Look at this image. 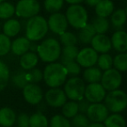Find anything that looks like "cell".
I'll list each match as a JSON object with an SVG mask.
<instances>
[{"mask_svg": "<svg viewBox=\"0 0 127 127\" xmlns=\"http://www.w3.org/2000/svg\"><path fill=\"white\" fill-rule=\"evenodd\" d=\"M67 71L62 63L51 62L44 68L43 78L50 87H58L64 84L67 78Z\"/></svg>", "mask_w": 127, "mask_h": 127, "instance_id": "cell-1", "label": "cell"}, {"mask_svg": "<svg viewBox=\"0 0 127 127\" xmlns=\"http://www.w3.org/2000/svg\"><path fill=\"white\" fill-rule=\"evenodd\" d=\"M48 30L49 29L45 18L36 15L28 18L25 27V37L31 42H37L45 36Z\"/></svg>", "mask_w": 127, "mask_h": 127, "instance_id": "cell-2", "label": "cell"}, {"mask_svg": "<svg viewBox=\"0 0 127 127\" xmlns=\"http://www.w3.org/2000/svg\"><path fill=\"white\" fill-rule=\"evenodd\" d=\"M38 57L44 62H54L60 57L61 46L55 38H48L42 42L37 48Z\"/></svg>", "mask_w": 127, "mask_h": 127, "instance_id": "cell-3", "label": "cell"}, {"mask_svg": "<svg viewBox=\"0 0 127 127\" xmlns=\"http://www.w3.org/2000/svg\"><path fill=\"white\" fill-rule=\"evenodd\" d=\"M105 105L109 112L119 113L125 111L127 106V95L126 92L120 89L109 91L105 96Z\"/></svg>", "mask_w": 127, "mask_h": 127, "instance_id": "cell-4", "label": "cell"}, {"mask_svg": "<svg viewBox=\"0 0 127 127\" xmlns=\"http://www.w3.org/2000/svg\"><path fill=\"white\" fill-rule=\"evenodd\" d=\"M66 20L74 29L79 30L88 24V14L85 8L78 3L71 4L65 13Z\"/></svg>", "mask_w": 127, "mask_h": 127, "instance_id": "cell-5", "label": "cell"}, {"mask_svg": "<svg viewBox=\"0 0 127 127\" xmlns=\"http://www.w3.org/2000/svg\"><path fill=\"white\" fill-rule=\"evenodd\" d=\"M64 84V94L66 97L71 100L78 101L84 99L85 84L84 80L79 77H71L68 80H65Z\"/></svg>", "mask_w": 127, "mask_h": 127, "instance_id": "cell-6", "label": "cell"}, {"mask_svg": "<svg viewBox=\"0 0 127 127\" xmlns=\"http://www.w3.org/2000/svg\"><path fill=\"white\" fill-rule=\"evenodd\" d=\"M40 11V4L37 0H19L15 7V13L22 18H30Z\"/></svg>", "mask_w": 127, "mask_h": 127, "instance_id": "cell-7", "label": "cell"}, {"mask_svg": "<svg viewBox=\"0 0 127 127\" xmlns=\"http://www.w3.org/2000/svg\"><path fill=\"white\" fill-rule=\"evenodd\" d=\"M100 81L105 91L115 90L122 84V75L117 69L111 67L107 70H105V73H102Z\"/></svg>", "mask_w": 127, "mask_h": 127, "instance_id": "cell-8", "label": "cell"}, {"mask_svg": "<svg viewBox=\"0 0 127 127\" xmlns=\"http://www.w3.org/2000/svg\"><path fill=\"white\" fill-rule=\"evenodd\" d=\"M106 91L99 82L95 83H89L85 88L84 98L87 99L90 103H99L103 101Z\"/></svg>", "mask_w": 127, "mask_h": 127, "instance_id": "cell-9", "label": "cell"}, {"mask_svg": "<svg viewBox=\"0 0 127 127\" xmlns=\"http://www.w3.org/2000/svg\"><path fill=\"white\" fill-rule=\"evenodd\" d=\"M85 113L90 121L102 123L109 115V111L105 104H102L101 102L91 103Z\"/></svg>", "mask_w": 127, "mask_h": 127, "instance_id": "cell-10", "label": "cell"}, {"mask_svg": "<svg viewBox=\"0 0 127 127\" xmlns=\"http://www.w3.org/2000/svg\"><path fill=\"white\" fill-rule=\"evenodd\" d=\"M47 24L48 29L57 35H60L63 32L66 31L68 27V22L66 20L65 15L58 12L51 13L47 21Z\"/></svg>", "mask_w": 127, "mask_h": 127, "instance_id": "cell-11", "label": "cell"}, {"mask_svg": "<svg viewBox=\"0 0 127 127\" xmlns=\"http://www.w3.org/2000/svg\"><path fill=\"white\" fill-rule=\"evenodd\" d=\"M98 52L94 50L92 48H84L83 49L78 51L75 61L80 67L86 68L95 65L98 61Z\"/></svg>", "mask_w": 127, "mask_h": 127, "instance_id": "cell-12", "label": "cell"}, {"mask_svg": "<svg viewBox=\"0 0 127 127\" xmlns=\"http://www.w3.org/2000/svg\"><path fill=\"white\" fill-rule=\"evenodd\" d=\"M23 95L26 101L31 105H37L43 99V91L36 83H28L23 88Z\"/></svg>", "mask_w": 127, "mask_h": 127, "instance_id": "cell-13", "label": "cell"}, {"mask_svg": "<svg viewBox=\"0 0 127 127\" xmlns=\"http://www.w3.org/2000/svg\"><path fill=\"white\" fill-rule=\"evenodd\" d=\"M45 101L51 107H62V105L67 101V97L64 90L58 87H51L45 93Z\"/></svg>", "mask_w": 127, "mask_h": 127, "instance_id": "cell-14", "label": "cell"}, {"mask_svg": "<svg viewBox=\"0 0 127 127\" xmlns=\"http://www.w3.org/2000/svg\"><path fill=\"white\" fill-rule=\"evenodd\" d=\"M92 48L98 53H107L112 49V42L105 34H96L92 39Z\"/></svg>", "mask_w": 127, "mask_h": 127, "instance_id": "cell-15", "label": "cell"}, {"mask_svg": "<svg viewBox=\"0 0 127 127\" xmlns=\"http://www.w3.org/2000/svg\"><path fill=\"white\" fill-rule=\"evenodd\" d=\"M112 47L118 52L125 53L127 50V34L126 31L122 30H117L112 35Z\"/></svg>", "mask_w": 127, "mask_h": 127, "instance_id": "cell-16", "label": "cell"}, {"mask_svg": "<svg viewBox=\"0 0 127 127\" xmlns=\"http://www.w3.org/2000/svg\"><path fill=\"white\" fill-rule=\"evenodd\" d=\"M30 47H31V41L28 40L26 37H18L11 42L10 50L14 55L21 56L30 50Z\"/></svg>", "mask_w": 127, "mask_h": 127, "instance_id": "cell-17", "label": "cell"}, {"mask_svg": "<svg viewBox=\"0 0 127 127\" xmlns=\"http://www.w3.org/2000/svg\"><path fill=\"white\" fill-rule=\"evenodd\" d=\"M38 55L35 52L27 51L24 55H21L19 63H20V66L22 67L23 69L30 70V69L33 68L37 66V62H38Z\"/></svg>", "mask_w": 127, "mask_h": 127, "instance_id": "cell-18", "label": "cell"}, {"mask_svg": "<svg viewBox=\"0 0 127 127\" xmlns=\"http://www.w3.org/2000/svg\"><path fill=\"white\" fill-rule=\"evenodd\" d=\"M17 116L11 108L3 107L0 109V126L3 127H11L15 124Z\"/></svg>", "mask_w": 127, "mask_h": 127, "instance_id": "cell-19", "label": "cell"}, {"mask_svg": "<svg viewBox=\"0 0 127 127\" xmlns=\"http://www.w3.org/2000/svg\"><path fill=\"white\" fill-rule=\"evenodd\" d=\"M114 11V4L111 0H100L95 5V12L98 17H108Z\"/></svg>", "mask_w": 127, "mask_h": 127, "instance_id": "cell-20", "label": "cell"}, {"mask_svg": "<svg viewBox=\"0 0 127 127\" xmlns=\"http://www.w3.org/2000/svg\"><path fill=\"white\" fill-rule=\"evenodd\" d=\"M126 21V10L119 9L111 14V23L115 30H122Z\"/></svg>", "mask_w": 127, "mask_h": 127, "instance_id": "cell-21", "label": "cell"}, {"mask_svg": "<svg viewBox=\"0 0 127 127\" xmlns=\"http://www.w3.org/2000/svg\"><path fill=\"white\" fill-rule=\"evenodd\" d=\"M20 30L21 24L16 19H7L3 26V34L8 37H14L19 33Z\"/></svg>", "mask_w": 127, "mask_h": 127, "instance_id": "cell-22", "label": "cell"}, {"mask_svg": "<svg viewBox=\"0 0 127 127\" xmlns=\"http://www.w3.org/2000/svg\"><path fill=\"white\" fill-rule=\"evenodd\" d=\"M96 35L95 30L92 24H87L83 28L79 29L78 31V40L84 44H90L92 39Z\"/></svg>", "mask_w": 127, "mask_h": 127, "instance_id": "cell-23", "label": "cell"}, {"mask_svg": "<svg viewBox=\"0 0 127 127\" xmlns=\"http://www.w3.org/2000/svg\"><path fill=\"white\" fill-rule=\"evenodd\" d=\"M102 72L101 69L98 67H94L93 66L90 67H86L83 74L84 81H86L88 83H95L99 82L101 80Z\"/></svg>", "mask_w": 127, "mask_h": 127, "instance_id": "cell-24", "label": "cell"}, {"mask_svg": "<svg viewBox=\"0 0 127 127\" xmlns=\"http://www.w3.org/2000/svg\"><path fill=\"white\" fill-rule=\"evenodd\" d=\"M105 127H126V119L119 113H112L108 115L104 121Z\"/></svg>", "mask_w": 127, "mask_h": 127, "instance_id": "cell-25", "label": "cell"}, {"mask_svg": "<svg viewBox=\"0 0 127 127\" xmlns=\"http://www.w3.org/2000/svg\"><path fill=\"white\" fill-rule=\"evenodd\" d=\"M78 53V49L76 45L64 46L63 49H61V62L67 61H74Z\"/></svg>", "mask_w": 127, "mask_h": 127, "instance_id": "cell-26", "label": "cell"}, {"mask_svg": "<svg viewBox=\"0 0 127 127\" xmlns=\"http://www.w3.org/2000/svg\"><path fill=\"white\" fill-rule=\"evenodd\" d=\"M94 30H95L96 34H105L107 32L110 27L109 21L107 20V17H97L93 19L92 23Z\"/></svg>", "mask_w": 127, "mask_h": 127, "instance_id": "cell-27", "label": "cell"}, {"mask_svg": "<svg viewBox=\"0 0 127 127\" xmlns=\"http://www.w3.org/2000/svg\"><path fill=\"white\" fill-rule=\"evenodd\" d=\"M30 127H48L49 122L47 118L41 112L32 114L29 119Z\"/></svg>", "mask_w": 127, "mask_h": 127, "instance_id": "cell-28", "label": "cell"}, {"mask_svg": "<svg viewBox=\"0 0 127 127\" xmlns=\"http://www.w3.org/2000/svg\"><path fill=\"white\" fill-rule=\"evenodd\" d=\"M77 113H78V102L74 100L66 101L62 105V114L67 119H71Z\"/></svg>", "mask_w": 127, "mask_h": 127, "instance_id": "cell-29", "label": "cell"}, {"mask_svg": "<svg viewBox=\"0 0 127 127\" xmlns=\"http://www.w3.org/2000/svg\"><path fill=\"white\" fill-rule=\"evenodd\" d=\"M15 14V6L9 2L0 3V19H9Z\"/></svg>", "mask_w": 127, "mask_h": 127, "instance_id": "cell-30", "label": "cell"}, {"mask_svg": "<svg viewBox=\"0 0 127 127\" xmlns=\"http://www.w3.org/2000/svg\"><path fill=\"white\" fill-rule=\"evenodd\" d=\"M112 66H114V68L119 72H126L127 69V55L126 52L116 55Z\"/></svg>", "mask_w": 127, "mask_h": 127, "instance_id": "cell-31", "label": "cell"}, {"mask_svg": "<svg viewBox=\"0 0 127 127\" xmlns=\"http://www.w3.org/2000/svg\"><path fill=\"white\" fill-rule=\"evenodd\" d=\"M10 79V71L7 65L0 61V92L6 87Z\"/></svg>", "mask_w": 127, "mask_h": 127, "instance_id": "cell-32", "label": "cell"}, {"mask_svg": "<svg viewBox=\"0 0 127 127\" xmlns=\"http://www.w3.org/2000/svg\"><path fill=\"white\" fill-rule=\"evenodd\" d=\"M112 62H113V59L107 53H103L101 55H99L97 61L98 68H100L101 70H107L112 67Z\"/></svg>", "mask_w": 127, "mask_h": 127, "instance_id": "cell-33", "label": "cell"}, {"mask_svg": "<svg viewBox=\"0 0 127 127\" xmlns=\"http://www.w3.org/2000/svg\"><path fill=\"white\" fill-rule=\"evenodd\" d=\"M12 82L13 84L17 87L18 88H24V86H26L28 83H30L28 74L26 72L24 71H19L12 77Z\"/></svg>", "mask_w": 127, "mask_h": 127, "instance_id": "cell-34", "label": "cell"}, {"mask_svg": "<svg viewBox=\"0 0 127 127\" xmlns=\"http://www.w3.org/2000/svg\"><path fill=\"white\" fill-rule=\"evenodd\" d=\"M50 127H71V122L63 114H57L51 119Z\"/></svg>", "mask_w": 127, "mask_h": 127, "instance_id": "cell-35", "label": "cell"}, {"mask_svg": "<svg viewBox=\"0 0 127 127\" xmlns=\"http://www.w3.org/2000/svg\"><path fill=\"white\" fill-rule=\"evenodd\" d=\"M62 64L64 66L66 71H67L68 75H71L72 77L78 76L80 74L81 71V67L78 65V63L76 61H67V62H61Z\"/></svg>", "mask_w": 127, "mask_h": 127, "instance_id": "cell-36", "label": "cell"}, {"mask_svg": "<svg viewBox=\"0 0 127 127\" xmlns=\"http://www.w3.org/2000/svg\"><path fill=\"white\" fill-rule=\"evenodd\" d=\"M64 0H44V8L49 13L58 12L64 5Z\"/></svg>", "mask_w": 127, "mask_h": 127, "instance_id": "cell-37", "label": "cell"}, {"mask_svg": "<svg viewBox=\"0 0 127 127\" xmlns=\"http://www.w3.org/2000/svg\"><path fill=\"white\" fill-rule=\"evenodd\" d=\"M59 39L64 46L76 45L78 43V37L71 32H63L59 35Z\"/></svg>", "mask_w": 127, "mask_h": 127, "instance_id": "cell-38", "label": "cell"}, {"mask_svg": "<svg viewBox=\"0 0 127 127\" xmlns=\"http://www.w3.org/2000/svg\"><path fill=\"white\" fill-rule=\"evenodd\" d=\"M71 124L74 127H87L90 124V120L85 113H77L73 118H71Z\"/></svg>", "mask_w": 127, "mask_h": 127, "instance_id": "cell-39", "label": "cell"}, {"mask_svg": "<svg viewBox=\"0 0 127 127\" xmlns=\"http://www.w3.org/2000/svg\"><path fill=\"white\" fill-rule=\"evenodd\" d=\"M11 42L10 37L5 35L4 34H0V56L7 55L10 50Z\"/></svg>", "mask_w": 127, "mask_h": 127, "instance_id": "cell-40", "label": "cell"}, {"mask_svg": "<svg viewBox=\"0 0 127 127\" xmlns=\"http://www.w3.org/2000/svg\"><path fill=\"white\" fill-rule=\"evenodd\" d=\"M27 74L30 83H37V82H40L43 80V73L38 68L33 67V68L30 69Z\"/></svg>", "mask_w": 127, "mask_h": 127, "instance_id": "cell-41", "label": "cell"}, {"mask_svg": "<svg viewBox=\"0 0 127 127\" xmlns=\"http://www.w3.org/2000/svg\"><path fill=\"white\" fill-rule=\"evenodd\" d=\"M29 119H30V117L27 113H24V112L20 113L17 117V119H16L17 126L18 127H30Z\"/></svg>", "mask_w": 127, "mask_h": 127, "instance_id": "cell-42", "label": "cell"}, {"mask_svg": "<svg viewBox=\"0 0 127 127\" xmlns=\"http://www.w3.org/2000/svg\"><path fill=\"white\" fill-rule=\"evenodd\" d=\"M90 102H89L87 99H85V98L80 100H78V112H80L81 113H85L88 109L89 105H90Z\"/></svg>", "mask_w": 127, "mask_h": 127, "instance_id": "cell-43", "label": "cell"}, {"mask_svg": "<svg viewBox=\"0 0 127 127\" xmlns=\"http://www.w3.org/2000/svg\"><path fill=\"white\" fill-rule=\"evenodd\" d=\"M100 0H85V3L89 5V6H92V7H95V5L97 3L99 2Z\"/></svg>", "mask_w": 127, "mask_h": 127, "instance_id": "cell-44", "label": "cell"}, {"mask_svg": "<svg viewBox=\"0 0 127 127\" xmlns=\"http://www.w3.org/2000/svg\"><path fill=\"white\" fill-rule=\"evenodd\" d=\"M87 127H105L103 123H98V122H92L89 124Z\"/></svg>", "mask_w": 127, "mask_h": 127, "instance_id": "cell-45", "label": "cell"}, {"mask_svg": "<svg viewBox=\"0 0 127 127\" xmlns=\"http://www.w3.org/2000/svg\"><path fill=\"white\" fill-rule=\"evenodd\" d=\"M64 1H66L68 3H70V4H76V3H82V2L85 1V0H64Z\"/></svg>", "mask_w": 127, "mask_h": 127, "instance_id": "cell-46", "label": "cell"}, {"mask_svg": "<svg viewBox=\"0 0 127 127\" xmlns=\"http://www.w3.org/2000/svg\"><path fill=\"white\" fill-rule=\"evenodd\" d=\"M3 1H4V0H0V3H1V2H3Z\"/></svg>", "mask_w": 127, "mask_h": 127, "instance_id": "cell-47", "label": "cell"}, {"mask_svg": "<svg viewBox=\"0 0 127 127\" xmlns=\"http://www.w3.org/2000/svg\"><path fill=\"white\" fill-rule=\"evenodd\" d=\"M0 25H1V24H0Z\"/></svg>", "mask_w": 127, "mask_h": 127, "instance_id": "cell-48", "label": "cell"}]
</instances>
